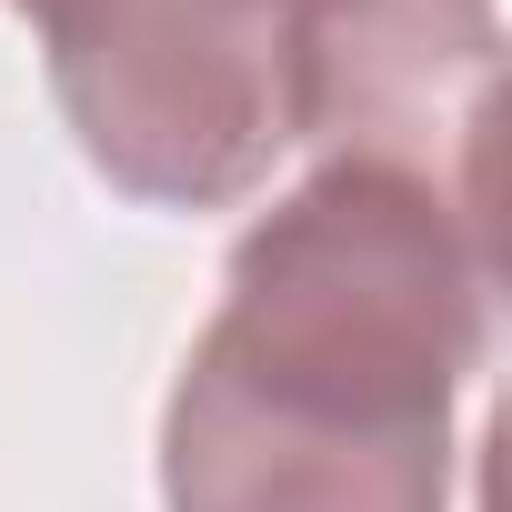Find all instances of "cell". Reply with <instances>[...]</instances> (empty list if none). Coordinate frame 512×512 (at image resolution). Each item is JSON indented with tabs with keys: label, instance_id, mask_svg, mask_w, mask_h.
Returning a JSON list of instances; mask_svg holds the SVG:
<instances>
[{
	"label": "cell",
	"instance_id": "3957f363",
	"mask_svg": "<svg viewBox=\"0 0 512 512\" xmlns=\"http://www.w3.org/2000/svg\"><path fill=\"white\" fill-rule=\"evenodd\" d=\"M492 0H292V141L492 221Z\"/></svg>",
	"mask_w": 512,
	"mask_h": 512
},
{
	"label": "cell",
	"instance_id": "6da1fadb",
	"mask_svg": "<svg viewBox=\"0 0 512 512\" xmlns=\"http://www.w3.org/2000/svg\"><path fill=\"white\" fill-rule=\"evenodd\" d=\"M492 352V221L322 161L231 241L161 412L171 512H452V402Z\"/></svg>",
	"mask_w": 512,
	"mask_h": 512
},
{
	"label": "cell",
	"instance_id": "7a4b0ae2",
	"mask_svg": "<svg viewBox=\"0 0 512 512\" xmlns=\"http://www.w3.org/2000/svg\"><path fill=\"white\" fill-rule=\"evenodd\" d=\"M81 161L151 211H221L292 151V0H11Z\"/></svg>",
	"mask_w": 512,
	"mask_h": 512
}]
</instances>
